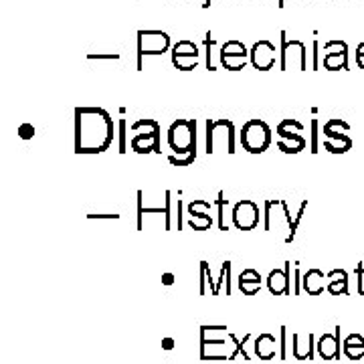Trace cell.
Listing matches in <instances>:
<instances>
[{
	"label": "cell",
	"mask_w": 364,
	"mask_h": 364,
	"mask_svg": "<svg viewBox=\"0 0 364 364\" xmlns=\"http://www.w3.org/2000/svg\"><path fill=\"white\" fill-rule=\"evenodd\" d=\"M186 223L195 231H207L209 227H213V215L211 213H190Z\"/></svg>",
	"instance_id": "cell-26"
},
{
	"label": "cell",
	"mask_w": 364,
	"mask_h": 364,
	"mask_svg": "<svg viewBox=\"0 0 364 364\" xmlns=\"http://www.w3.org/2000/svg\"><path fill=\"white\" fill-rule=\"evenodd\" d=\"M318 49H320V45L314 43V69H318V65H320V63H318Z\"/></svg>",
	"instance_id": "cell-44"
},
{
	"label": "cell",
	"mask_w": 364,
	"mask_h": 364,
	"mask_svg": "<svg viewBox=\"0 0 364 364\" xmlns=\"http://www.w3.org/2000/svg\"><path fill=\"white\" fill-rule=\"evenodd\" d=\"M249 59L247 47L241 41H227L221 47V65L229 71H241L245 69Z\"/></svg>",
	"instance_id": "cell-10"
},
{
	"label": "cell",
	"mask_w": 364,
	"mask_h": 364,
	"mask_svg": "<svg viewBox=\"0 0 364 364\" xmlns=\"http://www.w3.org/2000/svg\"><path fill=\"white\" fill-rule=\"evenodd\" d=\"M195 160H197V152H190V154H184V156H176V154L168 156V162L172 166H190Z\"/></svg>",
	"instance_id": "cell-31"
},
{
	"label": "cell",
	"mask_w": 364,
	"mask_h": 364,
	"mask_svg": "<svg viewBox=\"0 0 364 364\" xmlns=\"http://www.w3.org/2000/svg\"><path fill=\"white\" fill-rule=\"evenodd\" d=\"M130 148L136 154H150V152H160V132L150 134H132Z\"/></svg>",
	"instance_id": "cell-16"
},
{
	"label": "cell",
	"mask_w": 364,
	"mask_h": 364,
	"mask_svg": "<svg viewBox=\"0 0 364 364\" xmlns=\"http://www.w3.org/2000/svg\"><path fill=\"white\" fill-rule=\"evenodd\" d=\"M170 47V37L164 31H138V69L146 55H162Z\"/></svg>",
	"instance_id": "cell-7"
},
{
	"label": "cell",
	"mask_w": 364,
	"mask_h": 364,
	"mask_svg": "<svg viewBox=\"0 0 364 364\" xmlns=\"http://www.w3.org/2000/svg\"><path fill=\"white\" fill-rule=\"evenodd\" d=\"M301 287L308 292V296H320L324 290H328V275H324L320 269H308L301 275Z\"/></svg>",
	"instance_id": "cell-17"
},
{
	"label": "cell",
	"mask_w": 364,
	"mask_h": 364,
	"mask_svg": "<svg viewBox=\"0 0 364 364\" xmlns=\"http://www.w3.org/2000/svg\"><path fill=\"white\" fill-rule=\"evenodd\" d=\"M316 350H318L320 358H324V360L338 358V354H340V326L336 328L334 334H322L318 338Z\"/></svg>",
	"instance_id": "cell-15"
},
{
	"label": "cell",
	"mask_w": 364,
	"mask_h": 364,
	"mask_svg": "<svg viewBox=\"0 0 364 364\" xmlns=\"http://www.w3.org/2000/svg\"><path fill=\"white\" fill-rule=\"evenodd\" d=\"M211 2H213V0H204V4H202V8H209V6H211Z\"/></svg>",
	"instance_id": "cell-45"
},
{
	"label": "cell",
	"mask_w": 364,
	"mask_h": 364,
	"mask_svg": "<svg viewBox=\"0 0 364 364\" xmlns=\"http://www.w3.org/2000/svg\"><path fill=\"white\" fill-rule=\"evenodd\" d=\"M282 71L298 69V71H308V49L301 41H287L285 31H282V61H280Z\"/></svg>",
	"instance_id": "cell-8"
},
{
	"label": "cell",
	"mask_w": 364,
	"mask_h": 364,
	"mask_svg": "<svg viewBox=\"0 0 364 364\" xmlns=\"http://www.w3.org/2000/svg\"><path fill=\"white\" fill-rule=\"evenodd\" d=\"M255 354L259 356V360H271L275 354H278V350H280V344H278V340H275V336L273 334H259L257 338H255Z\"/></svg>",
	"instance_id": "cell-18"
},
{
	"label": "cell",
	"mask_w": 364,
	"mask_h": 364,
	"mask_svg": "<svg viewBox=\"0 0 364 364\" xmlns=\"http://www.w3.org/2000/svg\"><path fill=\"white\" fill-rule=\"evenodd\" d=\"M245 338L237 340L235 334L225 326H200V358L202 360H233L243 354L245 360H251V354L245 352Z\"/></svg>",
	"instance_id": "cell-2"
},
{
	"label": "cell",
	"mask_w": 364,
	"mask_h": 364,
	"mask_svg": "<svg viewBox=\"0 0 364 364\" xmlns=\"http://www.w3.org/2000/svg\"><path fill=\"white\" fill-rule=\"evenodd\" d=\"M249 59H251V65L259 71H269L271 67L275 65V59H278V53H275V45L269 43V41H257L251 51H249Z\"/></svg>",
	"instance_id": "cell-12"
},
{
	"label": "cell",
	"mask_w": 364,
	"mask_h": 364,
	"mask_svg": "<svg viewBox=\"0 0 364 364\" xmlns=\"http://www.w3.org/2000/svg\"><path fill=\"white\" fill-rule=\"evenodd\" d=\"M225 204H229V199H225V193H219L216 199V213H219V229L221 231H229V223L225 221Z\"/></svg>",
	"instance_id": "cell-28"
},
{
	"label": "cell",
	"mask_w": 364,
	"mask_h": 364,
	"mask_svg": "<svg viewBox=\"0 0 364 364\" xmlns=\"http://www.w3.org/2000/svg\"><path fill=\"white\" fill-rule=\"evenodd\" d=\"M119 152H126V119H119Z\"/></svg>",
	"instance_id": "cell-34"
},
{
	"label": "cell",
	"mask_w": 364,
	"mask_h": 364,
	"mask_svg": "<svg viewBox=\"0 0 364 364\" xmlns=\"http://www.w3.org/2000/svg\"><path fill=\"white\" fill-rule=\"evenodd\" d=\"M328 292L332 296H346L348 273L344 269H332L328 273Z\"/></svg>",
	"instance_id": "cell-22"
},
{
	"label": "cell",
	"mask_w": 364,
	"mask_h": 364,
	"mask_svg": "<svg viewBox=\"0 0 364 364\" xmlns=\"http://www.w3.org/2000/svg\"><path fill=\"white\" fill-rule=\"evenodd\" d=\"M352 148V140L350 136H340V138H324V150H328L330 154H346Z\"/></svg>",
	"instance_id": "cell-24"
},
{
	"label": "cell",
	"mask_w": 364,
	"mask_h": 364,
	"mask_svg": "<svg viewBox=\"0 0 364 364\" xmlns=\"http://www.w3.org/2000/svg\"><path fill=\"white\" fill-rule=\"evenodd\" d=\"M168 146L176 156L197 152V122L186 117L174 119L168 128Z\"/></svg>",
	"instance_id": "cell-4"
},
{
	"label": "cell",
	"mask_w": 364,
	"mask_h": 364,
	"mask_svg": "<svg viewBox=\"0 0 364 364\" xmlns=\"http://www.w3.org/2000/svg\"><path fill=\"white\" fill-rule=\"evenodd\" d=\"M162 348H164V350H172V348H174V338H164V340H162Z\"/></svg>",
	"instance_id": "cell-42"
},
{
	"label": "cell",
	"mask_w": 364,
	"mask_h": 364,
	"mask_svg": "<svg viewBox=\"0 0 364 364\" xmlns=\"http://www.w3.org/2000/svg\"><path fill=\"white\" fill-rule=\"evenodd\" d=\"M211 45H213V39H211V33H207V51H209L207 53V69L209 71H215L213 65H211Z\"/></svg>",
	"instance_id": "cell-37"
},
{
	"label": "cell",
	"mask_w": 364,
	"mask_h": 364,
	"mask_svg": "<svg viewBox=\"0 0 364 364\" xmlns=\"http://www.w3.org/2000/svg\"><path fill=\"white\" fill-rule=\"evenodd\" d=\"M278 6H280V8H283V0H280V4H278Z\"/></svg>",
	"instance_id": "cell-46"
},
{
	"label": "cell",
	"mask_w": 364,
	"mask_h": 364,
	"mask_svg": "<svg viewBox=\"0 0 364 364\" xmlns=\"http://www.w3.org/2000/svg\"><path fill=\"white\" fill-rule=\"evenodd\" d=\"M278 134H301L304 132V126L299 124L298 119H292V117H285L283 122H280L278 126Z\"/></svg>",
	"instance_id": "cell-29"
},
{
	"label": "cell",
	"mask_w": 364,
	"mask_h": 364,
	"mask_svg": "<svg viewBox=\"0 0 364 364\" xmlns=\"http://www.w3.org/2000/svg\"><path fill=\"white\" fill-rule=\"evenodd\" d=\"M348 67V45L344 41H328L324 45V69L340 71Z\"/></svg>",
	"instance_id": "cell-13"
},
{
	"label": "cell",
	"mask_w": 364,
	"mask_h": 364,
	"mask_svg": "<svg viewBox=\"0 0 364 364\" xmlns=\"http://www.w3.org/2000/svg\"><path fill=\"white\" fill-rule=\"evenodd\" d=\"M356 278H358V294L364 296V264L356 265Z\"/></svg>",
	"instance_id": "cell-35"
},
{
	"label": "cell",
	"mask_w": 364,
	"mask_h": 364,
	"mask_svg": "<svg viewBox=\"0 0 364 364\" xmlns=\"http://www.w3.org/2000/svg\"><path fill=\"white\" fill-rule=\"evenodd\" d=\"M292 261H285L283 269H273L267 275V287L273 296H290L292 294V282H290Z\"/></svg>",
	"instance_id": "cell-14"
},
{
	"label": "cell",
	"mask_w": 364,
	"mask_h": 364,
	"mask_svg": "<svg viewBox=\"0 0 364 364\" xmlns=\"http://www.w3.org/2000/svg\"><path fill=\"white\" fill-rule=\"evenodd\" d=\"M285 334H287V330H285V326H282V340H280V342H282V344H280V358H282V360L287 358V352H285V346H287V344H285Z\"/></svg>",
	"instance_id": "cell-38"
},
{
	"label": "cell",
	"mask_w": 364,
	"mask_h": 364,
	"mask_svg": "<svg viewBox=\"0 0 364 364\" xmlns=\"http://www.w3.org/2000/svg\"><path fill=\"white\" fill-rule=\"evenodd\" d=\"M342 350L350 360H360L364 356V338L360 334H350L342 342Z\"/></svg>",
	"instance_id": "cell-23"
},
{
	"label": "cell",
	"mask_w": 364,
	"mask_h": 364,
	"mask_svg": "<svg viewBox=\"0 0 364 364\" xmlns=\"http://www.w3.org/2000/svg\"><path fill=\"white\" fill-rule=\"evenodd\" d=\"M239 290L245 296H255L261 290V275L255 269H243L239 275Z\"/></svg>",
	"instance_id": "cell-20"
},
{
	"label": "cell",
	"mask_w": 364,
	"mask_h": 364,
	"mask_svg": "<svg viewBox=\"0 0 364 364\" xmlns=\"http://www.w3.org/2000/svg\"><path fill=\"white\" fill-rule=\"evenodd\" d=\"M356 65L364 71V41L358 45V49H356Z\"/></svg>",
	"instance_id": "cell-39"
},
{
	"label": "cell",
	"mask_w": 364,
	"mask_h": 364,
	"mask_svg": "<svg viewBox=\"0 0 364 364\" xmlns=\"http://www.w3.org/2000/svg\"><path fill=\"white\" fill-rule=\"evenodd\" d=\"M199 47L193 41H178L172 47V65L181 71H193L199 65Z\"/></svg>",
	"instance_id": "cell-11"
},
{
	"label": "cell",
	"mask_w": 364,
	"mask_h": 364,
	"mask_svg": "<svg viewBox=\"0 0 364 364\" xmlns=\"http://www.w3.org/2000/svg\"><path fill=\"white\" fill-rule=\"evenodd\" d=\"M292 340H294V358H298V360H312L314 358V334H308L306 340L299 334H294Z\"/></svg>",
	"instance_id": "cell-21"
},
{
	"label": "cell",
	"mask_w": 364,
	"mask_h": 364,
	"mask_svg": "<svg viewBox=\"0 0 364 364\" xmlns=\"http://www.w3.org/2000/svg\"><path fill=\"white\" fill-rule=\"evenodd\" d=\"M162 283H164V285H172V283H174V273H164V275H162Z\"/></svg>",
	"instance_id": "cell-41"
},
{
	"label": "cell",
	"mask_w": 364,
	"mask_h": 364,
	"mask_svg": "<svg viewBox=\"0 0 364 364\" xmlns=\"http://www.w3.org/2000/svg\"><path fill=\"white\" fill-rule=\"evenodd\" d=\"M308 207V200H301L299 204L298 215L292 216V211H290V204L283 199H269L265 200V209H264V219H265V231H275L280 229V225L285 223L287 229H290V237L285 239V243H292L294 237H296V231H298L299 221H301V215Z\"/></svg>",
	"instance_id": "cell-3"
},
{
	"label": "cell",
	"mask_w": 364,
	"mask_h": 364,
	"mask_svg": "<svg viewBox=\"0 0 364 364\" xmlns=\"http://www.w3.org/2000/svg\"><path fill=\"white\" fill-rule=\"evenodd\" d=\"M312 152H318V119H312Z\"/></svg>",
	"instance_id": "cell-36"
},
{
	"label": "cell",
	"mask_w": 364,
	"mask_h": 364,
	"mask_svg": "<svg viewBox=\"0 0 364 364\" xmlns=\"http://www.w3.org/2000/svg\"><path fill=\"white\" fill-rule=\"evenodd\" d=\"M18 136H20L22 140H31L34 136L33 124H22V126H18Z\"/></svg>",
	"instance_id": "cell-33"
},
{
	"label": "cell",
	"mask_w": 364,
	"mask_h": 364,
	"mask_svg": "<svg viewBox=\"0 0 364 364\" xmlns=\"http://www.w3.org/2000/svg\"><path fill=\"white\" fill-rule=\"evenodd\" d=\"M348 132H350V126L340 117H332L324 124V138H340V136H346Z\"/></svg>",
	"instance_id": "cell-25"
},
{
	"label": "cell",
	"mask_w": 364,
	"mask_h": 364,
	"mask_svg": "<svg viewBox=\"0 0 364 364\" xmlns=\"http://www.w3.org/2000/svg\"><path fill=\"white\" fill-rule=\"evenodd\" d=\"M219 150L235 154V126L231 119L225 117L207 122V154L211 156Z\"/></svg>",
	"instance_id": "cell-5"
},
{
	"label": "cell",
	"mask_w": 364,
	"mask_h": 364,
	"mask_svg": "<svg viewBox=\"0 0 364 364\" xmlns=\"http://www.w3.org/2000/svg\"><path fill=\"white\" fill-rule=\"evenodd\" d=\"M114 142V122L101 108L75 110V152L101 154Z\"/></svg>",
	"instance_id": "cell-1"
},
{
	"label": "cell",
	"mask_w": 364,
	"mask_h": 364,
	"mask_svg": "<svg viewBox=\"0 0 364 364\" xmlns=\"http://www.w3.org/2000/svg\"><path fill=\"white\" fill-rule=\"evenodd\" d=\"M87 57H89L91 61H93V59H119V55H117V53H114V55H100V53L96 55V53H89Z\"/></svg>",
	"instance_id": "cell-40"
},
{
	"label": "cell",
	"mask_w": 364,
	"mask_h": 364,
	"mask_svg": "<svg viewBox=\"0 0 364 364\" xmlns=\"http://www.w3.org/2000/svg\"><path fill=\"white\" fill-rule=\"evenodd\" d=\"M229 275H231V264H229V261H225V264L221 265V275H219V280H216L215 296L221 294V287H223V285H227V287H229ZM229 292H231V287H229Z\"/></svg>",
	"instance_id": "cell-30"
},
{
	"label": "cell",
	"mask_w": 364,
	"mask_h": 364,
	"mask_svg": "<svg viewBox=\"0 0 364 364\" xmlns=\"http://www.w3.org/2000/svg\"><path fill=\"white\" fill-rule=\"evenodd\" d=\"M89 219H119V215H87Z\"/></svg>",
	"instance_id": "cell-43"
},
{
	"label": "cell",
	"mask_w": 364,
	"mask_h": 364,
	"mask_svg": "<svg viewBox=\"0 0 364 364\" xmlns=\"http://www.w3.org/2000/svg\"><path fill=\"white\" fill-rule=\"evenodd\" d=\"M190 213H213V204L207 202V200L195 199L188 204V215H190Z\"/></svg>",
	"instance_id": "cell-32"
},
{
	"label": "cell",
	"mask_w": 364,
	"mask_h": 364,
	"mask_svg": "<svg viewBox=\"0 0 364 364\" xmlns=\"http://www.w3.org/2000/svg\"><path fill=\"white\" fill-rule=\"evenodd\" d=\"M239 138L249 154H264L271 144V130L264 119H249Z\"/></svg>",
	"instance_id": "cell-6"
},
{
	"label": "cell",
	"mask_w": 364,
	"mask_h": 364,
	"mask_svg": "<svg viewBox=\"0 0 364 364\" xmlns=\"http://www.w3.org/2000/svg\"><path fill=\"white\" fill-rule=\"evenodd\" d=\"M207 283L211 285V294L215 296L216 282H215V280H213V275H211V269H209V264H207V261H200V287H199L200 296H207Z\"/></svg>",
	"instance_id": "cell-27"
},
{
	"label": "cell",
	"mask_w": 364,
	"mask_h": 364,
	"mask_svg": "<svg viewBox=\"0 0 364 364\" xmlns=\"http://www.w3.org/2000/svg\"><path fill=\"white\" fill-rule=\"evenodd\" d=\"M278 138H280L278 148L282 150L283 154H299L308 146V142L301 134H278Z\"/></svg>",
	"instance_id": "cell-19"
},
{
	"label": "cell",
	"mask_w": 364,
	"mask_h": 364,
	"mask_svg": "<svg viewBox=\"0 0 364 364\" xmlns=\"http://www.w3.org/2000/svg\"><path fill=\"white\" fill-rule=\"evenodd\" d=\"M233 225L239 231H253L259 225V207L253 200L243 199L233 207Z\"/></svg>",
	"instance_id": "cell-9"
}]
</instances>
